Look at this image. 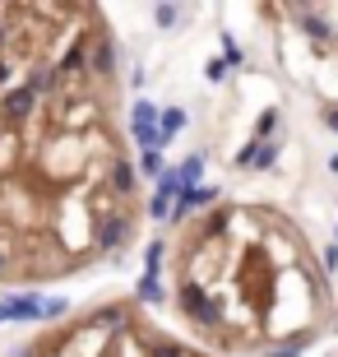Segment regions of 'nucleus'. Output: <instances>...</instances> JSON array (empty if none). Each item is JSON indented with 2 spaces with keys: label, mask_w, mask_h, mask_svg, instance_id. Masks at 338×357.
Returning a JSON list of instances; mask_svg holds the SVG:
<instances>
[{
  "label": "nucleus",
  "mask_w": 338,
  "mask_h": 357,
  "mask_svg": "<svg viewBox=\"0 0 338 357\" xmlns=\"http://www.w3.org/2000/svg\"><path fill=\"white\" fill-rule=\"evenodd\" d=\"M139 223L144 176L112 33L0 89V292H42L112 265Z\"/></svg>",
  "instance_id": "1"
},
{
  "label": "nucleus",
  "mask_w": 338,
  "mask_h": 357,
  "mask_svg": "<svg viewBox=\"0 0 338 357\" xmlns=\"http://www.w3.org/2000/svg\"><path fill=\"white\" fill-rule=\"evenodd\" d=\"M153 274L176 325L222 357H301L338 330L329 260L297 213L264 199L176 209Z\"/></svg>",
  "instance_id": "2"
},
{
  "label": "nucleus",
  "mask_w": 338,
  "mask_h": 357,
  "mask_svg": "<svg viewBox=\"0 0 338 357\" xmlns=\"http://www.w3.org/2000/svg\"><path fill=\"white\" fill-rule=\"evenodd\" d=\"M14 357H222L181 325L148 311L144 297H102L47 320L14 348Z\"/></svg>",
  "instance_id": "3"
},
{
  "label": "nucleus",
  "mask_w": 338,
  "mask_h": 357,
  "mask_svg": "<svg viewBox=\"0 0 338 357\" xmlns=\"http://www.w3.org/2000/svg\"><path fill=\"white\" fill-rule=\"evenodd\" d=\"M107 33L98 5H0V89L66 66Z\"/></svg>",
  "instance_id": "4"
}]
</instances>
